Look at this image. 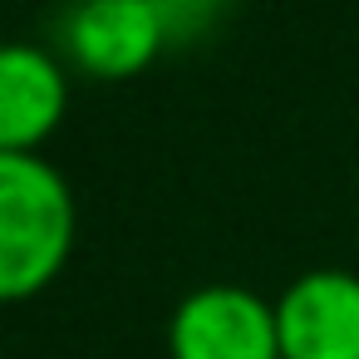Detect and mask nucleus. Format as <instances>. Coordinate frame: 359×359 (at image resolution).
<instances>
[{
    "label": "nucleus",
    "instance_id": "nucleus-1",
    "mask_svg": "<svg viewBox=\"0 0 359 359\" xmlns=\"http://www.w3.org/2000/svg\"><path fill=\"white\" fill-rule=\"evenodd\" d=\"M74 192L40 153H0V305L40 295L69 261Z\"/></svg>",
    "mask_w": 359,
    "mask_h": 359
},
{
    "label": "nucleus",
    "instance_id": "nucleus-2",
    "mask_svg": "<svg viewBox=\"0 0 359 359\" xmlns=\"http://www.w3.org/2000/svg\"><path fill=\"white\" fill-rule=\"evenodd\" d=\"M172 359H280L276 305L246 285H202L168 320Z\"/></svg>",
    "mask_w": 359,
    "mask_h": 359
},
{
    "label": "nucleus",
    "instance_id": "nucleus-3",
    "mask_svg": "<svg viewBox=\"0 0 359 359\" xmlns=\"http://www.w3.org/2000/svg\"><path fill=\"white\" fill-rule=\"evenodd\" d=\"M168 45L158 0H79L65 15V50L89 79H133Z\"/></svg>",
    "mask_w": 359,
    "mask_h": 359
},
{
    "label": "nucleus",
    "instance_id": "nucleus-4",
    "mask_svg": "<svg viewBox=\"0 0 359 359\" xmlns=\"http://www.w3.org/2000/svg\"><path fill=\"white\" fill-rule=\"evenodd\" d=\"M280 359H359V276L320 266L276 300Z\"/></svg>",
    "mask_w": 359,
    "mask_h": 359
},
{
    "label": "nucleus",
    "instance_id": "nucleus-5",
    "mask_svg": "<svg viewBox=\"0 0 359 359\" xmlns=\"http://www.w3.org/2000/svg\"><path fill=\"white\" fill-rule=\"evenodd\" d=\"M69 74L65 65L25 40L0 45V153H40L65 123Z\"/></svg>",
    "mask_w": 359,
    "mask_h": 359
}]
</instances>
